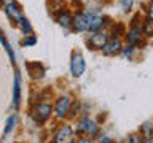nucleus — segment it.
Returning <instances> with one entry per match:
<instances>
[{
    "mask_svg": "<svg viewBox=\"0 0 153 143\" xmlns=\"http://www.w3.org/2000/svg\"><path fill=\"white\" fill-rule=\"evenodd\" d=\"M5 8H7V13L10 14V18L14 19L16 22H19V26H21V29H22L24 33H30V32H32V27H30V24H29V21L21 14V11H19L18 7H16L13 2H8Z\"/></svg>",
    "mask_w": 153,
    "mask_h": 143,
    "instance_id": "f257e3e1",
    "label": "nucleus"
},
{
    "mask_svg": "<svg viewBox=\"0 0 153 143\" xmlns=\"http://www.w3.org/2000/svg\"><path fill=\"white\" fill-rule=\"evenodd\" d=\"M85 69H86V62L83 59V56L80 52H75L72 56V60H70V70H72V75L74 76H81L85 73Z\"/></svg>",
    "mask_w": 153,
    "mask_h": 143,
    "instance_id": "f03ea898",
    "label": "nucleus"
},
{
    "mask_svg": "<svg viewBox=\"0 0 153 143\" xmlns=\"http://www.w3.org/2000/svg\"><path fill=\"white\" fill-rule=\"evenodd\" d=\"M76 130L81 132V133H86V135H89V137H94L96 133H97V124L89 118H83L80 121L78 127H76Z\"/></svg>",
    "mask_w": 153,
    "mask_h": 143,
    "instance_id": "7ed1b4c3",
    "label": "nucleus"
},
{
    "mask_svg": "<svg viewBox=\"0 0 153 143\" xmlns=\"http://www.w3.org/2000/svg\"><path fill=\"white\" fill-rule=\"evenodd\" d=\"M102 51H104L105 56H115V54H118V52H121L123 45H121V41H120V38H108L107 43H105L104 48H102Z\"/></svg>",
    "mask_w": 153,
    "mask_h": 143,
    "instance_id": "20e7f679",
    "label": "nucleus"
},
{
    "mask_svg": "<svg viewBox=\"0 0 153 143\" xmlns=\"http://www.w3.org/2000/svg\"><path fill=\"white\" fill-rule=\"evenodd\" d=\"M74 137H75V133H74V130H72L70 126H62L59 130L56 132L54 142H57V143H69V142H74Z\"/></svg>",
    "mask_w": 153,
    "mask_h": 143,
    "instance_id": "39448f33",
    "label": "nucleus"
},
{
    "mask_svg": "<svg viewBox=\"0 0 153 143\" xmlns=\"http://www.w3.org/2000/svg\"><path fill=\"white\" fill-rule=\"evenodd\" d=\"M107 40H108V37H107V33H104V32H94L93 35L89 37V40H88V43H89V46L93 48V49H102L104 48V45L107 43Z\"/></svg>",
    "mask_w": 153,
    "mask_h": 143,
    "instance_id": "423d86ee",
    "label": "nucleus"
},
{
    "mask_svg": "<svg viewBox=\"0 0 153 143\" xmlns=\"http://www.w3.org/2000/svg\"><path fill=\"white\" fill-rule=\"evenodd\" d=\"M70 110V99L67 97V95H64V97L57 99L56 102V108H54V113L57 118H64L67 113H69Z\"/></svg>",
    "mask_w": 153,
    "mask_h": 143,
    "instance_id": "0eeeda50",
    "label": "nucleus"
},
{
    "mask_svg": "<svg viewBox=\"0 0 153 143\" xmlns=\"http://www.w3.org/2000/svg\"><path fill=\"white\" fill-rule=\"evenodd\" d=\"M89 19H91V14H78V16L74 18V29L76 32H85L88 30L89 27Z\"/></svg>",
    "mask_w": 153,
    "mask_h": 143,
    "instance_id": "6e6552de",
    "label": "nucleus"
},
{
    "mask_svg": "<svg viewBox=\"0 0 153 143\" xmlns=\"http://www.w3.org/2000/svg\"><path fill=\"white\" fill-rule=\"evenodd\" d=\"M51 116V105L48 103H40L38 107L35 108V119L38 122H43L46 121L48 118Z\"/></svg>",
    "mask_w": 153,
    "mask_h": 143,
    "instance_id": "1a4fd4ad",
    "label": "nucleus"
},
{
    "mask_svg": "<svg viewBox=\"0 0 153 143\" xmlns=\"http://www.w3.org/2000/svg\"><path fill=\"white\" fill-rule=\"evenodd\" d=\"M104 21H105L104 18H100V16H93V14H91L88 30H91V32H97V30H100V29L104 27V24H105Z\"/></svg>",
    "mask_w": 153,
    "mask_h": 143,
    "instance_id": "9d476101",
    "label": "nucleus"
},
{
    "mask_svg": "<svg viewBox=\"0 0 153 143\" xmlns=\"http://www.w3.org/2000/svg\"><path fill=\"white\" fill-rule=\"evenodd\" d=\"M19 99H21V86H19V75L14 76V84H13V107L16 108L19 105Z\"/></svg>",
    "mask_w": 153,
    "mask_h": 143,
    "instance_id": "9b49d317",
    "label": "nucleus"
},
{
    "mask_svg": "<svg viewBox=\"0 0 153 143\" xmlns=\"http://www.w3.org/2000/svg\"><path fill=\"white\" fill-rule=\"evenodd\" d=\"M143 32V27H139V26H132V29L129 30V33H128V40H129V43L131 45H136L137 43V40L140 38V33Z\"/></svg>",
    "mask_w": 153,
    "mask_h": 143,
    "instance_id": "f8f14e48",
    "label": "nucleus"
},
{
    "mask_svg": "<svg viewBox=\"0 0 153 143\" xmlns=\"http://www.w3.org/2000/svg\"><path fill=\"white\" fill-rule=\"evenodd\" d=\"M57 22H59L62 27H69L70 24L74 22V18H72L67 11H65V13L62 11V13H59V16H57Z\"/></svg>",
    "mask_w": 153,
    "mask_h": 143,
    "instance_id": "ddd939ff",
    "label": "nucleus"
},
{
    "mask_svg": "<svg viewBox=\"0 0 153 143\" xmlns=\"http://www.w3.org/2000/svg\"><path fill=\"white\" fill-rule=\"evenodd\" d=\"M143 32H145L148 37L153 35V18H148L145 21V24H143Z\"/></svg>",
    "mask_w": 153,
    "mask_h": 143,
    "instance_id": "4468645a",
    "label": "nucleus"
},
{
    "mask_svg": "<svg viewBox=\"0 0 153 143\" xmlns=\"http://www.w3.org/2000/svg\"><path fill=\"white\" fill-rule=\"evenodd\" d=\"M0 41L3 43V46H5V49H7V52H8V56H10V59L11 60H14V54H13V51H11V48H10V45L7 43V40L3 38V35H2V32H0Z\"/></svg>",
    "mask_w": 153,
    "mask_h": 143,
    "instance_id": "2eb2a0df",
    "label": "nucleus"
},
{
    "mask_svg": "<svg viewBox=\"0 0 153 143\" xmlns=\"http://www.w3.org/2000/svg\"><path fill=\"white\" fill-rule=\"evenodd\" d=\"M142 133H143L145 137H152V135H153V127H152V124H150V122L143 124V127H142Z\"/></svg>",
    "mask_w": 153,
    "mask_h": 143,
    "instance_id": "dca6fc26",
    "label": "nucleus"
},
{
    "mask_svg": "<svg viewBox=\"0 0 153 143\" xmlns=\"http://www.w3.org/2000/svg\"><path fill=\"white\" fill-rule=\"evenodd\" d=\"M14 122H16V116H10L8 121H7V127H5V133H8L11 130V127L14 126Z\"/></svg>",
    "mask_w": 153,
    "mask_h": 143,
    "instance_id": "f3484780",
    "label": "nucleus"
},
{
    "mask_svg": "<svg viewBox=\"0 0 153 143\" xmlns=\"http://www.w3.org/2000/svg\"><path fill=\"white\" fill-rule=\"evenodd\" d=\"M132 3H134V0H123V10L124 11H131V8H132Z\"/></svg>",
    "mask_w": 153,
    "mask_h": 143,
    "instance_id": "a211bd4d",
    "label": "nucleus"
},
{
    "mask_svg": "<svg viewBox=\"0 0 153 143\" xmlns=\"http://www.w3.org/2000/svg\"><path fill=\"white\" fill-rule=\"evenodd\" d=\"M132 46H134V45H131V43H129V46L124 48V49H123L124 56H131V54H132Z\"/></svg>",
    "mask_w": 153,
    "mask_h": 143,
    "instance_id": "6ab92c4d",
    "label": "nucleus"
},
{
    "mask_svg": "<svg viewBox=\"0 0 153 143\" xmlns=\"http://www.w3.org/2000/svg\"><path fill=\"white\" fill-rule=\"evenodd\" d=\"M35 37H30V38H27V40L26 41H24V45H26V46H32V45H35Z\"/></svg>",
    "mask_w": 153,
    "mask_h": 143,
    "instance_id": "aec40b11",
    "label": "nucleus"
},
{
    "mask_svg": "<svg viewBox=\"0 0 153 143\" xmlns=\"http://www.w3.org/2000/svg\"><path fill=\"white\" fill-rule=\"evenodd\" d=\"M148 14H150V18H153V0L150 3V10H148Z\"/></svg>",
    "mask_w": 153,
    "mask_h": 143,
    "instance_id": "412c9836",
    "label": "nucleus"
},
{
    "mask_svg": "<svg viewBox=\"0 0 153 143\" xmlns=\"http://www.w3.org/2000/svg\"><path fill=\"white\" fill-rule=\"evenodd\" d=\"M97 142H110V138H97Z\"/></svg>",
    "mask_w": 153,
    "mask_h": 143,
    "instance_id": "4be33fe9",
    "label": "nucleus"
},
{
    "mask_svg": "<svg viewBox=\"0 0 153 143\" xmlns=\"http://www.w3.org/2000/svg\"><path fill=\"white\" fill-rule=\"evenodd\" d=\"M150 142H153V135H152V138H150Z\"/></svg>",
    "mask_w": 153,
    "mask_h": 143,
    "instance_id": "5701e85b",
    "label": "nucleus"
}]
</instances>
